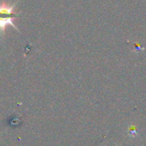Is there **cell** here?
Instances as JSON below:
<instances>
[{
    "label": "cell",
    "instance_id": "cell-1",
    "mask_svg": "<svg viewBox=\"0 0 146 146\" xmlns=\"http://www.w3.org/2000/svg\"><path fill=\"white\" fill-rule=\"evenodd\" d=\"M17 3L18 1L12 5L6 2L0 4V36L5 34L8 26H11L18 31V29L14 23V19L20 15V13L15 12V8Z\"/></svg>",
    "mask_w": 146,
    "mask_h": 146
}]
</instances>
